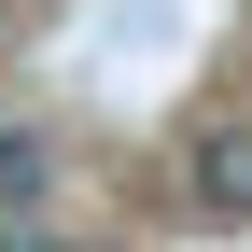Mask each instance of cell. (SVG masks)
Segmentation results:
<instances>
[{
	"label": "cell",
	"instance_id": "1",
	"mask_svg": "<svg viewBox=\"0 0 252 252\" xmlns=\"http://www.w3.org/2000/svg\"><path fill=\"white\" fill-rule=\"evenodd\" d=\"M182 210L196 224H252V112H210L182 140Z\"/></svg>",
	"mask_w": 252,
	"mask_h": 252
},
{
	"label": "cell",
	"instance_id": "2",
	"mask_svg": "<svg viewBox=\"0 0 252 252\" xmlns=\"http://www.w3.org/2000/svg\"><path fill=\"white\" fill-rule=\"evenodd\" d=\"M42 182H56V154L28 140V126H0V210H14V224L42 210Z\"/></svg>",
	"mask_w": 252,
	"mask_h": 252
}]
</instances>
